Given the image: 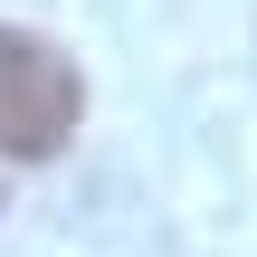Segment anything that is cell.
I'll return each instance as SVG.
<instances>
[{"label": "cell", "instance_id": "obj_1", "mask_svg": "<svg viewBox=\"0 0 257 257\" xmlns=\"http://www.w3.org/2000/svg\"><path fill=\"white\" fill-rule=\"evenodd\" d=\"M86 114V76L38 29H0V162H48Z\"/></svg>", "mask_w": 257, "mask_h": 257}]
</instances>
